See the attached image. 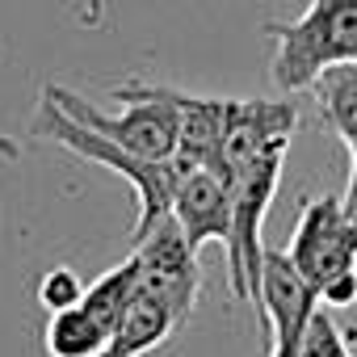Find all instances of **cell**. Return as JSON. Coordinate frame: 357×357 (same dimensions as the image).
Returning a JSON list of instances; mask_svg holds the SVG:
<instances>
[{
    "label": "cell",
    "mask_w": 357,
    "mask_h": 357,
    "mask_svg": "<svg viewBox=\"0 0 357 357\" xmlns=\"http://www.w3.org/2000/svg\"><path fill=\"white\" fill-rule=\"evenodd\" d=\"M30 130H34L38 139H51V143L68 147V151L80 155V160H93V164L118 172L122 181L135 190L139 215H135L130 240H143L160 219L172 215V194H176V176H181L172 160H147V155L126 151L122 143H114V139H105V135L80 126V122H76L72 114H63L47 93H43V101H38V114H34V126H30Z\"/></svg>",
    "instance_id": "1"
},
{
    "label": "cell",
    "mask_w": 357,
    "mask_h": 357,
    "mask_svg": "<svg viewBox=\"0 0 357 357\" xmlns=\"http://www.w3.org/2000/svg\"><path fill=\"white\" fill-rule=\"evenodd\" d=\"M261 34L273 38V84L282 93L311 89L319 72L357 59V0H307L298 17L269 22Z\"/></svg>",
    "instance_id": "2"
},
{
    "label": "cell",
    "mask_w": 357,
    "mask_h": 357,
    "mask_svg": "<svg viewBox=\"0 0 357 357\" xmlns=\"http://www.w3.org/2000/svg\"><path fill=\"white\" fill-rule=\"evenodd\" d=\"M63 114H72L80 126L122 143L135 155L147 160H172L176 151V93L168 84H143V80H126L114 89V97L122 101V114H105L93 101H84L80 93L63 89V84H47L43 89Z\"/></svg>",
    "instance_id": "3"
},
{
    "label": "cell",
    "mask_w": 357,
    "mask_h": 357,
    "mask_svg": "<svg viewBox=\"0 0 357 357\" xmlns=\"http://www.w3.org/2000/svg\"><path fill=\"white\" fill-rule=\"evenodd\" d=\"M290 261L315 286V294L357 269V223L340 198H307L290 236Z\"/></svg>",
    "instance_id": "4"
},
{
    "label": "cell",
    "mask_w": 357,
    "mask_h": 357,
    "mask_svg": "<svg viewBox=\"0 0 357 357\" xmlns=\"http://www.w3.org/2000/svg\"><path fill=\"white\" fill-rule=\"evenodd\" d=\"M135 261H139V290L164 298L181 319H190L198 290H202V273H198V252L190 248L185 231L176 227V219H160L143 240H135Z\"/></svg>",
    "instance_id": "5"
},
{
    "label": "cell",
    "mask_w": 357,
    "mask_h": 357,
    "mask_svg": "<svg viewBox=\"0 0 357 357\" xmlns=\"http://www.w3.org/2000/svg\"><path fill=\"white\" fill-rule=\"evenodd\" d=\"M257 303H261V315H265L269 336H273L269 349H278V353H286V357H294V349H298V340H303L311 315L324 307L319 294H315V286L298 273V265L290 261L286 248H265Z\"/></svg>",
    "instance_id": "6"
},
{
    "label": "cell",
    "mask_w": 357,
    "mask_h": 357,
    "mask_svg": "<svg viewBox=\"0 0 357 357\" xmlns=\"http://www.w3.org/2000/svg\"><path fill=\"white\" fill-rule=\"evenodd\" d=\"M172 219L185 231L190 248L202 252L206 244L231 248L236 215H231V185L223 168H190L176 176V194H172Z\"/></svg>",
    "instance_id": "7"
},
{
    "label": "cell",
    "mask_w": 357,
    "mask_h": 357,
    "mask_svg": "<svg viewBox=\"0 0 357 357\" xmlns=\"http://www.w3.org/2000/svg\"><path fill=\"white\" fill-rule=\"evenodd\" d=\"M298 126V109L290 101H236L223 97V147L219 164L223 172L236 164H248L273 147H290V135Z\"/></svg>",
    "instance_id": "8"
},
{
    "label": "cell",
    "mask_w": 357,
    "mask_h": 357,
    "mask_svg": "<svg viewBox=\"0 0 357 357\" xmlns=\"http://www.w3.org/2000/svg\"><path fill=\"white\" fill-rule=\"evenodd\" d=\"M185 319L176 315L164 298L147 294V290H135L126 315L118 319L109 344H105V357H143V353H155L160 344H168V336L181 328Z\"/></svg>",
    "instance_id": "9"
},
{
    "label": "cell",
    "mask_w": 357,
    "mask_h": 357,
    "mask_svg": "<svg viewBox=\"0 0 357 357\" xmlns=\"http://www.w3.org/2000/svg\"><path fill=\"white\" fill-rule=\"evenodd\" d=\"M135 290H139V261H135V252H130V257H122L114 269H105L97 282L84 286L80 307L114 336L118 319L126 315V307H130V298H135Z\"/></svg>",
    "instance_id": "10"
},
{
    "label": "cell",
    "mask_w": 357,
    "mask_h": 357,
    "mask_svg": "<svg viewBox=\"0 0 357 357\" xmlns=\"http://www.w3.org/2000/svg\"><path fill=\"white\" fill-rule=\"evenodd\" d=\"M43 344H47L51 357H105L109 332L76 303V307L51 311L47 332H43Z\"/></svg>",
    "instance_id": "11"
},
{
    "label": "cell",
    "mask_w": 357,
    "mask_h": 357,
    "mask_svg": "<svg viewBox=\"0 0 357 357\" xmlns=\"http://www.w3.org/2000/svg\"><path fill=\"white\" fill-rule=\"evenodd\" d=\"M311 93H315V105L324 109L328 126L349 143L357 135V59L319 72L315 84H311Z\"/></svg>",
    "instance_id": "12"
},
{
    "label": "cell",
    "mask_w": 357,
    "mask_h": 357,
    "mask_svg": "<svg viewBox=\"0 0 357 357\" xmlns=\"http://www.w3.org/2000/svg\"><path fill=\"white\" fill-rule=\"evenodd\" d=\"M294 357H353V349H349L344 332L336 328V319L319 307V311L311 315V324H307V332H303Z\"/></svg>",
    "instance_id": "13"
},
{
    "label": "cell",
    "mask_w": 357,
    "mask_h": 357,
    "mask_svg": "<svg viewBox=\"0 0 357 357\" xmlns=\"http://www.w3.org/2000/svg\"><path fill=\"white\" fill-rule=\"evenodd\" d=\"M80 298H84V282H80V273H76L72 265H55V269L43 273V282H38V303L47 307V315H51V311H63V307H76Z\"/></svg>",
    "instance_id": "14"
},
{
    "label": "cell",
    "mask_w": 357,
    "mask_h": 357,
    "mask_svg": "<svg viewBox=\"0 0 357 357\" xmlns=\"http://www.w3.org/2000/svg\"><path fill=\"white\" fill-rule=\"evenodd\" d=\"M340 202H344V211H349V219L357 223V181H349V190H344V198H340Z\"/></svg>",
    "instance_id": "15"
},
{
    "label": "cell",
    "mask_w": 357,
    "mask_h": 357,
    "mask_svg": "<svg viewBox=\"0 0 357 357\" xmlns=\"http://www.w3.org/2000/svg\"><path fill=\"white\" fill-rule=\"evenodd\" d=\"M349 155H353V172H349V181H357V135L349 139Z\"/></svg>",
    "instance_id": "16"
},
{
    "label": "cell",
    "mask_w": 357,
    "mask_h": 357,
    "mask_svg": "<svg viewBox=\"0 0 357 357\" xmlns=\"http://www.w3.org/2000/svg\"><path fill=\"white\" fill-rule=\"evenodd\" d=\"M265 357H286V353H278V349H269V353H265Z\"/></svg>",
    "instance_id": "17"
}]
</instances>
